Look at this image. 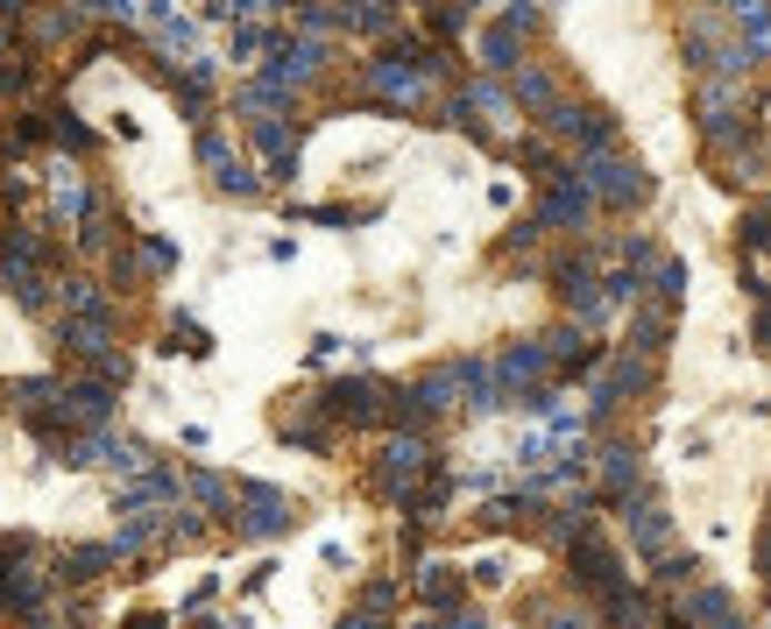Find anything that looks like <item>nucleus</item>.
Returning a JSON list of instances; mask_svg holds the SVG:
<instances>
[{
    "instance_id": "nucleus-1",
    "label": "nucleus",
    "mask_w": 771,
    "mask_h": 629,
    "mask_svg": "<svg viewBox=\"0 0 771 629\" xmlns=\"http://www.w3.org/2000/svg\"><path fill=\"white\" fill-rule=\"evenodd\" d=\"M347 629H382V622H347Z\"/></svg>"
}]
</instances>
